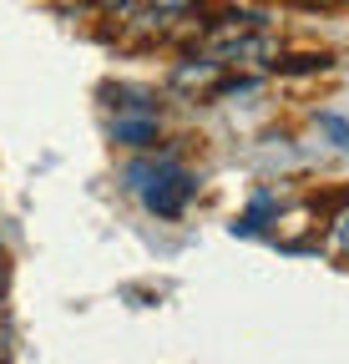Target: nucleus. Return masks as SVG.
I'll return each mask as SVG.
<instances>
[{"label":"nucleus","instance_id":"obj_1","mask_svg":"<svg viewBox=\"0 0 349 364\" xmlns=\"http://www.w3.org/2000/svg\"><path fill=\"white\" fill-rule=\"evenodd\" d=\"M127 188L142 198L147 213L178 218V213L193 203V193H198V177H193L178 157H142V162L127 167Z\"/></svg>","mask_w":349,"mask_h":364},{"label":"nucleus","instance_id":"obj_2","mask_svg":"<svg viewBox=\"0 0 349 364\" xmlns=\"http://www.w3.org/2000/svg\"><path fill=\"white\" fill-rule=\"evenodd\" d=\"M112 142H122V147H152L157 142V107L152 112H117L112 117Z\"/></svg>","mask_w":349,"mask_h":364},{"label":"nucleus","instance_id":"obj_3","mask_svg":"<svg viewBox=\"0 0 349 364\" xmlns=\"http://www.w3.org/2000/svg\"><path fill=\"white\" fill-rule=\"evenodd\" d=\"M172 86H178V91H198V97H208V91H223V66H218L213 56L183 61L178 71H172Z\"/></svg>","mask_w":349,"mask_h":364},{"label":"nucleus","instance_id":"obj_4","mask_svg":"<svg viewBox=\"0 0 349 364\" xmlns=\"http://www.w3.org/2000/svg\"><path fill=\"white\" fill-rule=\"evenodd\" d=\"M193 6H198V0H152V16H147V21L167 26V21H178V16H188Z\"/></svg>","mask_w":349,"mask_h":364},{"label":"nucleus","instance_id":"obj_5","mask_svg":"<svg viewBox=\"0 0 349 364\" xmlns=\"http://www.w3.org/2000/svg\"><path fill=\"white\" fill-rule=\"evenodd\" d=\"M319 132L329 136V142H334L339 152H349V122H344V117H334V112H324V117H319Z\"/></svg>","mask_w":349,"mask_h":364},{"label":"nucleus","instance_id":"obj_6","mask_svg":"<svg viewBox=\"0 0 349 364\" xmlns=\"http://www.w3.org/2000/svg\"><path fill=\"white\" fill-rule=\"evenodd\" d=\"M334 248H344V253H349V213H339V218H334Z\"/></svg>","mask_w":349,"mask_h":364},{"label":"nucleus","instance_id":"obj_7","mask_svg":"<svg viewBox=\"0 0 349 364\" xmlns=\"http://www.w3.org/2000/svg\"><path fill=\"white\" fill-rule=\"evenodd\" d=\"M97 6H107V11H132L137 0H97Z\"/></svg>","mask_w":349,"mask_h":364},{"label":"nucleus","instance_id":"obj_8","mask_svg":"<svg viewBox=\"0 0 349 364\" xmlns=\"http://www.w3.org/2000/svg\"><path fill=\"white\" fill-rule=\"evenodd\" d=\"M0 299H6V263H0Z\"/></svg>","mask_w":349,"mask_h":364}]
</instances>
